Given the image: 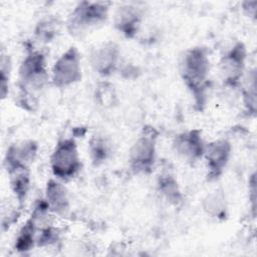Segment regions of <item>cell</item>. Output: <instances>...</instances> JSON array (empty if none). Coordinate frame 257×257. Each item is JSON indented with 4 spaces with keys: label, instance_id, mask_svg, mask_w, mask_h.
Instances as JSON below:
<instances>
[{
    "label": "cell",
    "instance_id": "1",
    "mask_svg": "<svg viewBox=\"0 0 257 257\" xmlns=\"http://www.w3.org/2000/svg\"><path fill=\"white\" fill-rule=\"evenodd\" d=\"M48 80L44 54L39 50L29 49L18 69L20 104L28 110H33Z\"/></svg>",
    "mask_w": 257,
    "mask_h": 257
},
{
    "label": "cell",
    "instance_id": "2",
    "mask_svg": "<svg viewBox=\"0 0 257 257\" xmlns=\"http://www.w3.org/2000/svg\"><path fill=\"white\" fill-rule=\"evenodd\" d=\"M180 74L194 97L196 106L201 109L206 103L209 87L210 58L208 50L202 46L186 50L180 61Z\"/></svg>",
    "mask_w": 257,
    "mask_h": 257
},
{
    "label": "cell",
    "instance_id": "3",
    "mask_svg": "<svg viewBox=\"0 0 257 257\" xmlns=\"http://www.w3.org/2000/svg\"><path fill=\"white\" fill-rule=\"evenodd\" d=\"M108 2L81 1L70 12L66 27L73 37H82L91 30L101 26L108 17Z\"/></svg>",
    "mask_w": 257,
    "mask_h": 257
},
{
    "label": "cell",
    "instance_id": "4",
    "mask_svg": "<svg viewBox=\"0 0 257 257\" xmlns=\"http://www.w3.org/2000/svg\"><path fill=\"white\" fill-rule=\"evenodd\" d=\"M50 169L54 178L68 182L81 170V160L77 144L72 138H65L57 143L50 156Z\"/></svg>",
    "mask_w": 257,
    "mask_h": 257
},
{
    "label": "cell",
    "instance_id": "5",
    "mask_svg": "<svg viewBox=\"0 0 257 257\" xmlns=\"http://www.w3.org/2000/svg\"><path fill=\"white\" fill-rule=\"evenodd\" d=\"M158 132L153 126L144 127L128 153L131 170L137 175L150 174L157 158Z\"/></svg>",
    "mask_w": 257,
    "mask_h": 257
},
{
    "label": "cell",
    "instance_id": "6",
    "mask_svg": "<svg viewBox=\"0 0 257 257\" xmlns=\"http://www.w3.org/2000/svg\"><path fill=\"white\" fill-rule=\"evenodd\" d=\"M82 78L80 54L76 47H68L54 62L51 69V83L58 88H66Z\"/></svg>",
    "mask_w": 257,
    "mask_h": 257
},
{
    "label": "cell",
    "instance_id": "7",
    "mask_svg": "<svg viewBox=\"0 0 257 257\" xmlns=\"http://www.w3.org/2000/svg\"><path fill=\"white\" fill-rule=\"evenodd\" d=\"M247 50L242 42L235 43L220 60V75L224 84L236 87L244 76Z\"/></svg>",
    "mask_w": 257,
    "mask_h": 257
},
{
    "label": "cell",
    "instance_id": "8",
    "mask_svg": "<svg viewBox=\"0 0 257 257\" xmlns=\"http://www.w3.org/2000/svg\"><path fill=\"white\" fill-rule=\"evenodd\" d=\"M231 151L232 146L225 139L215 140L206 144L203 157L206 161L208 181L214 182L222 176L229 163Z\"/></svg>",
    "mask_w": 257,
    "mask_h": 257
},
{
    "label": "cell",
    "instance_id": "9",
    "mask_svg": "<svg viewBox=\"0 0 257 257\" xmlns=\"http://www.w3.org/2000/svg\"><path fill=\"white\" fill-rule=\"evenodd\" d=\"M120 51L115 42L106 41L95 46L89 55L93 70L100 76L107 77L113 74L119 63Z\"/></svg>",
    "mask_w": 257,
    "mask_h": 257
},
{
    "label": "cell",
    "instance_id": "10",
    "mask_svg": "<svg viewBox=\"0 0 257 257\" xmlns=\"http://www.w3.org/2000/svg\"><path fill=\"white\" fill-rule=\"evenodd\" d=\"M206 144L202 132L192 128L177 135L173 141V149L181 158L188 162H196L203 158Z\"/></svg>",
    "mask_w": 257,
    "mask_h": 257
},
{
    "label": "cell",
    "instance_id": "11",
    "mask_svg": "<svg viewBox=\"0 0 257 257\" xmlns=\"http://www.w3.org/2000/svg\"><path fill=\"white\" fill-rule=\"evenodd\" d=\"M143 9L132 3L119 6L113 16L115 29L126 38H133L139 31L143 20Z\"/></svg>",
    "mask_w": 257,
    "mask_h": 257
},
{
    "label": "cell",
    "instance_id": "12",
    "mask_svg": "<svg viewBox=\"0 0 257 257\" xmlns=\"http://www.w3.org/2000/svg\"><path fill=\"white\" fill-rule=\"evenodd\" d=\"M45 201L51 213L64 217L69 213L70 203L66 188L64 185L55 179H50L45 187Z\"/></svg>",
    "mask_w": 257,
    "mask_h": 257
},
{
    "label": "cell",
    "instance_id": "13",
    "mask_svg": "<svg viewBox=\"0 0 257 257\" xmlns=\"http://www.w3.org/2000/svg\"><path fill=\"white\" fill-rule=\"evenodd\" d=\"M38 146L34 141H26L9 147L4 158L5 169L14 166H27L34 161Z\"/></svg>",
    "mask_w": 257,
    "mask_h": 257
},
{
    "label": "cell",
    "instance_id": "14",
    "mask_svg": "<svg viewBox=\"0 0 257 257\" xmlns=\"http://www.w3.org/2000/svg\"><path fill=\"white\" fill-rule=\"evenodd\" d=\"M10 187L19 206H23L30 189V171L27 166H16L6 170Z\"/></svg>",
    "mask_w": 257,
    "mask_h": 257
},
{
    "label": "cell",
    "instance_id": "15",
    "mask_svg": "<svg viewBox=\"0 0 257 257\" xmlns=\"http://www.w3.org/2000/svg\"><path fill=\"white\" fill-rule=\"evenodd\" d=\"M157 187L159 192L171 205L178 207L182 204L183 196L180 186L171 172L164 171L162 174L159 175Z\"/></svg>",
    "mask_w": 257,
    "mask_h": 257
},
{
    "label": "cell",
    "instance_id": "16",
    "mask_svg": "<svg viewBox=\"0 0 257 257\" xmlns=\"http://www.w3.org/2000/svg\"><path fill=\"white\" fill-rule=\"evenodd\" d=\"M37 225L32 216L22 225L15 240V249L18 252H27L34 247L36 244Z\"/></svg>",
    "mask_w": 257,
    "mask_h": 257
},
{
    "label": "cell",
    "instance_id": "17",
    "mask_svg": "<svg viewBox=\"0 0 257 257\" xmlns=\"http://www.w3.org/2000/svg\"><path fill=\"white\" fill-rule=\"evenodd\" d=\"M203 208L208 215L216 219H225L227 216V202L224 192L217 189L209 193L203 201Z\"/></svg>",
    "mask_w": 257,
    "mask_h": 257
},
{
    "label": "cell",
    "instance_id": "18",
    "mask_svg": "<svg viewBox=\"0 0 257 257\" xmlns=\"http://www.w3.org/2000/svg\"><path fill=\"white\" fill-rule=\"evenodd\" d=\"M243 102L246 111L249 114L255 115L257 108V93H256V70L252 69L246 76L242 90Z\"/></svg>",
    "mask_w": 257,
    "mask_h": 257
},
{
    "label": "cell",
    "instance_id": "19",
    "mask_svg": "<svg viewBox=\"0 0 257 257\" xmlns=\"http://www.w3.org/2000/svg\"><path fill=\"white\" fill-rule=\"evenodd\" d=\"M59 21L53 16L42 18L35 27V37L40 42L48 43L55 38L59 29Z\"/></svg>",
    "mask_w": 257,
    "mask_h": 257
},
{
    "label": "cell",
    "instance_id": "20",
    "mask_svg": "<svg viewBox=\"0 0 257 257\" xmlns=\"http://www.w3.org/2000/svg\"><path fill=\"white\" fill-rule=\"evenodd\" d=\"M89 154L93 166L102 165L109 157V145L102 137H93L89 142Z\"/></svg>",
    "mask_w": 257,
    "mask_h": 257
},
{
    "label": "cell",
    "instance_id": "21",
    "mask_svg": "<svg viewBox=\"0 0 257 257\" xmlns=\"http://www.w3.org/2000/svg\"><path fill=\"white\" fill-rule=\"evenodd\" d=\"M96 103L102 107H111L116 102V92L114 86L108 81H101L94 90Z\"/></svg>",
    "mask_w": 257,
    "mask_h": 257
},
{
    "label": "cell",
    "instance_id": "22",
    "mask_svg": "<svg viewBox=\"0 0 257 257\" xmlns=\"http://www.w3.org/2000/svg\"><path fill=\"white\" fill-rule=\"evenodd\" d=\"M0 88H1V98L4 99L9 92V79H10V71H11V61L7 54L2 51L1 60H0Z\"/></svg>",
    "mask_w": 257,
    "mask_h": 257
},
{
    "label": "cell",
    "instance_id": "23",
    "mask_svg": "<svg viewBox=\"0 0 257 257\" xmlns=\"http://www.w3.org/2000/svg\"><path fill=\"white\" fill-rule=\"evenodd\" d=\"M58 232L55 228L48 226L43 228L39 235L36 236V245L37 246H47L55 243L58 240Z\"/></svg>",
    "mask_w": 257,
    "mask_h": 257
},
{
    "label": "cell",
    "instance_id": "24",
    "mask_svg": "<svg viewBox=\"0 0 257 257\" xmlns=\"http://www.w3.org/2000/svg\"><path fill=\"white\" fill-rule=\"evenodd\" d=\"M249 199L251 201L252 211L255 216V205H256V179H255V173L252 174L250 180H249Z\"/></svg>",
    "mask_w": 257,
    "mask_h": 257
},
{
    "label": "cell",
    "instance_id": "25",
    "mask_svg": "<svg viewBox=\"0 0 257 257\" xmlns=\"http://www.w3.org/2000/svg\"><path fill=\"white\" fill-rule=\"evenodd\" d=\"M256 8H257V1H245L242 3V9L244 13L250 18H255Z\"/></svg>",
    "mask_w": 257,
    "mask_h": 257
}]
</instances>
